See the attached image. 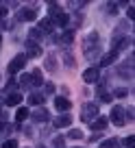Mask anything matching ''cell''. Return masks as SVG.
Returning <instances> with one entry per match:
<instances>
[{"mask_svg": "<svg viewBox=\"0 0 135 148\" xmlns=\"http://www.w3.org/2000/svg\"><path fill=\"white\" fill-rule=\"evenodd\" d=\"M26 59H28L26 55H18V57H15V59H13V61L9 63V72H11V74L20 72V70H22L24 65H26Z\"/></svg>", "mask_w": 135, "mask_h": 148, "instance_id": "cell-1", "label": "cell"}, {"mask_svg": "<svg viewBox=\"0 0 135 148\" xmlns=\"http://www.w3.org/2000/svg\"><path fill=\"white\" fill-rule=\"evenodd\" d=\"M96 116H98V107L94 105V102H87V105L83 107V120L85 122H92Z\"/></svg>", "mask_w": 135, "mask_h": 148, "instance_id": "cell-2", "label": "cell"}, {"mask_svg": "<svg viewBox=\"0 0 135 148\" xmlns=\"http://www.w3.org/2000/svg\"><path fill=\"white\" fill-rule=\"evenodd\" d=\"M111 120H113V124H118V126H122V124L126 122V113H124V109H122V107H113Z\"/></svg>", "mask_w": 135, "mask_h": 148, "instance_id": "cell-3", "label": "cell"}, {"mask_svg": "<svg viewBox=\"0 0 135 148\" xmlns=\"http://www.w3.org/2000/svg\"><path fill=\"white\" fill-rule=\"evenodd\" d=\"M55 107H57V111H68L72 107V102L68 100V98H63V96H57L55 98Z\"/></svg>", "mask_w": 135, "mask_h": 148, "instance_id": "cell-4", "label": "cell"}, {"mask_svg": "<svg viewBox=\"0 0 135 148\" xmlns=\"http://www.w3.org/2000/svg\"><path fill=\"white\" fill-rule=\"evenodd\" d=\"M70 124H72V116H68V113H63V116H59L55 120L57 129H65V126H70Z\"/></svg>", "mask_w": 135, "mask_h": 148, "instance_id": "cell-5", "label": "cell"}, {"mask_svg": "<svg viewBox=\"0 0 135 148\" xmlns=\"http://www.w3.org/2000/svg\"><path fill=\"white\" fill-rule=\"evenodd\" d=\"M83 79L87 81V83H94V81L98 79V70H96V68H89V70H85V74H83Z\"/></svg>", "mask_w": 135, "mask_h": 148, "instance_id": "cell-6", "label": "cell"}, {"mask_svg": "<svg viewBox=\"0 0 135 148\" xmlns=\"http://www.w3.org/2000/svg\"><path fill=\"white\" fill-rule=\"evenodd\" d=\"M35 15H37V13H35L33 9H22L18 18H20V20H26V22H31V20H35Z\"/></svg>", "mask_w": 135, "mask_h": 148, "instance_id": "cell-7", "label": "cell"}, {"mask_svg": "<svg viewBox=\"0 0 135 148\" xmlns=\"http://www.w3.org/2000/svg\"><path fill=\"white\" fill-rule=\"evenodd\" d=\"M33 118H35V122H46V120H48V111L42 107L39 111H35V113H33Z\"/></svg>", "mask_w": 135, "mask_h": 148, "instance_id": "cell-8", "label": "cell"}, {"mask_svg": "<svg viewBox=\"0 0 135 148\" xmlns=\"http://www.w3.org/2000/svg\"><path fill=\"white\" fill-rule=\"evenodd\" d=\"M28 102H31V105H42V102H44V94L33 92L31 96H28Z\"/></svg>", "mask_w": 135, "mask_h": 148, "instance_id": "cell-9", "label": "cell"}, {"mask_svg": "<svg viewBox=\"0 0 135 148\" xmlns=\"http://www.w3.org/2000/svg\"><path fill=\"white\" fill-rule=\"evenodd\" d=\"M107 126V118H98L96 122H92V131H103Z\"/></svg>", "mask_w": 135, "mask_h": 148, "instance_id": "cell-10", "label": "cell"}, {"mask_svg": "<svg viewBox=\"0 0 135 148\" xmlns=\"http://www.w3.org/2000/svg\"><path fill=\"white\" fill-rule=\"evenodd\" d=\"M18 102H22V96H20V94H11V96L7 98V107H15Z\"/></svg>", "mask_w": 135, "mask_h": 148, "instance_id": "cell-11", "label": "cell"}, {"mask_svg": "<svg viewBox=\"0 0 135 148\" xmlns=\"http://www.w3.org/2000/svg\"><path fill=\"white\" fill-rule=\"evenodd\" d=\"M55 22L59 24V26H65V24L70 22V18H68L65 13H55Z\"/></svg>", "mask_w": 135, "mask_h": 148, "instance_id": "cell-12", "label": "cell"}, {"mask_svg": "<svg viewBox=\"0 0 135 148\" xmlns=\"http://www.w3.org/2000/svg\"><path fill=\"white\" fill-rule=\"evenodd\" d=\"M31 79H33V85H42V70H33Z\"/></svg>", "mask_w": 135, "mask_h": 148, "instance_id": "cell-13", "label": "cell"}, {"mask_svg": "<svg viewBox=\"0 0 135 148\" xmlns=\"http://www.w3.org/2000/svg\"><path fill=\"white\" fill-rule=\"evenodd\" d=\"M39 28H44L46 33H52V28H55V24H52V20H42V24H39Z\"/></svg>", "mask_w": 135, "mask_h": 148, "instance_id": "cell-14", "label": "cell"}, {"mask_svg": "<svg viewBox=\"0 0 135 148\" xmlns=\"http://www.w3.org/2000/svg\"><path fill=\"white\" fill-rule=\"evenodd\" d=\"M28 118V109H18V113H15V120L18 122H24Z\"/></svg>", "mask_w": 135, "mask_h": 148, "instance_id": "cell-15", "label": "cell"}, {"mask_svg": "<svg viewBox=\"0 0 135 148\" xmlns=\"http://www.w3.org/2000/svg\"><path fill=\"white\" fill-rule=\"evenodd\" d=\"M20 83H22V85H26V87H28V85H33L31 74H22V76H20Z\"/></svg>", "mask_w": 135, "mask_h": 148, "instance_id": "cell-16", "label": "cell"}, {"mask_svg": "<svg viewBox=\"0 0 135 148\" xmlns=\"http://www.w3.org/2000/svg\"><path fill=\"white\" fill-rule=\"evenodd\" d=\"M113 59H116V52H111V55H107V57H105V59H103V68H107L109 63H113Z\"/></svg>", "mask_w": 135, "mask_h": 148, "instance_id": "cell-17", "label": "cell"}, {"mask_svg": "<svg viewBox=\"0 0 135 148\" xmlns=\"http://www.w3.org/2000/svg\"><path fill=\"white\" fill-rule=\"evenodd\" d=\"M68 137H70V139H81V137H83V133H81L79 129H74V131H70V135H68Z\"/></svg>", "mask_w": 135, "mask_h": 148, "instance_id": "cell-18", "label": "cell"}, {"mask_svg": "<svg viewBox=\"0 0 135 148\" xmlns=\"http://www.w3.org/2000/svg\"><path fill=\"white\" fill-rule=\"evenodd\" d=\"M124 146H126V148H133V146H135V139H133V135H129V137L124 139Z\"/></svg>", "mask_w": 135, "mask_h": 148, "instance_id": "cell-19", "label": "cell"}, {"mask_svg": "<svg viewBox=\"0 0 135 148\" xmlns=\"http://www.w3.org/2000/svg\"><path fill=\"white\" fill-rule=\"evenodd\" d=\"M2 148H18V142H15V139H9V142L2 144Z\"/></svg>", "mask_w": 135, "mask_h": 148, "instance_id": "cell-20", "label": "cell"}, {"mask_svg": "<svg viewBox=\"0 0 135 148\" xmlns=\"http://www.w3.org/2000/svg\"><path fill=\"white\" fill-rule=\"evenodd\" d=\"M100 148H116V142H113V139H107V142L100 144Z\"/></svg>", "mask_w": 135, "mask_h": 148, "instance_id": "cell-21", "label": "cell"}, {"mask_svg": "<svg viewBox=\"0 0 135 148\" xmlns=\"http://www.w3.org/2000/svg\"><path fill=\"white\" fill-rule=\"evenodd\" d=\"M72 39H74V35H72V33L68 31V33H65V35H63V42H65V44H70Z\"/></svg>", "mask_w": 135, "mask_h": 148, "instance_id": "cell-22", "label": "cell"}, {"mask_svg": "<svg viewBox=\"0 0 135 148\" xmlns=\"http://www.w3.org/2000/svg\"><path fill=\"white\" fill-rule=\"evenodd\" d=\"M0 131H2V133H11V126L5 124V122H0Z\"/></svg>", "mask_w": 135, "mask_h": 148, "instance_id": "cell-23", "label": "cell"}, {"mask_svg": "<svg viewBox=\"0 0 135 148\" xmlns=\"http://www.w3.org/2000/svg\"><path fill=\"white\" fill-rule=\"evenodd\" d=\"M116 96H126V89H124V87H120V89H116Z\"/></svg>", "mask_w": 135, "mask_h": 148, "instance_id": "cell-24", "label": "cell"}, {"mask_svg": "<svg viewBox=\"0 0 135 148\" xmlns=\"http://www.w3.org/2000/svg\"><path fill=\"white\" fill-rule=\"evenodd\" d=\"M31 37H33V39H35V37H39V28H33V31H31Z\"/></svg>", "mask_w": 135, "mask_h": 148, "instance_id": "cell-25", "label": "cell"}, {"mask_svg": "<svg viewBox=\"0 0 135 148\" xmlns=\"http://www.w3.org/2000/svg\"><path fill=\"white\" fill-rule=\"evenodd\" d=\"M46 92H48V94H52V92H55V85L48 83V85H46Z\"/></svg>", "mask_w": 135, "mask_h": 148, "instance_id": "cell-26", "label": "cell"}, {"mask_svg": "<svg viewBox=\"0 0 135 148\" xmlns=\"http://www.w3.org/2000/svg\"><path fill=\"white\" fill-rule=\"evenodd\" d=\"M98 139H100V135H98V133H92V137H89V142H98Z\"/></svg>", "mask_w": 135, "mask_h": 148, "instance_id": "cell-27", "label": "cell"}, {"mask_svg": "<svg viewBox=\"0 0 135 148\" xmlns=\"http://www.w3.org/2000/svg\"><path fill=\"white\" fill-rule=\"evenodd\" d=\"M103 100L105 102H111V94H103Z\"/></svg>", "mask_w": 135, "mask_h": 148, "instance_id": "cell-28", "label": "cell"}, {"mask_svg": "<svg viewBox=\"0 0 135 148\" xmlns=\"http://www.w3.org/2000/svg\"><path fill=\"white\" fill-rule=\"evenodd\" d=\"M135 18V11H133V7H129V20H133Z\"/></svg>", "mask_w": 135, "mask_h": 148, "instance_id": "cell-29", "label": "cell"}, {"mask_svg": "<svg viewBox=\"0 0 135 148\" xmlns=\"http://www.w3.org/2000/svg\"><path fill=\"white\" fill-rule=\"evenodd\" d=\"M0 44H2V35H0Z\"/></svg>", "mask_w": 135, "mask_h": 148, "instance_id": "cell-30", "label": "cell"}]
</instances>
